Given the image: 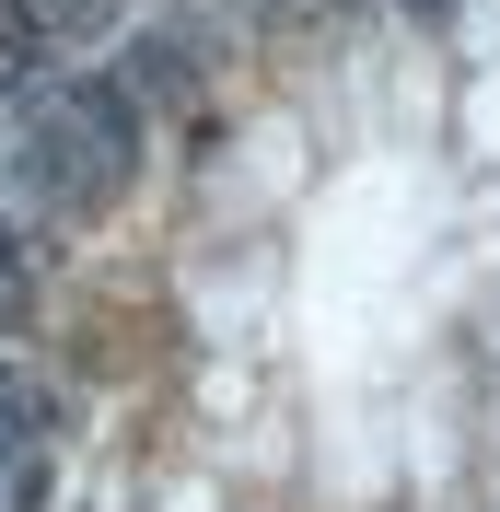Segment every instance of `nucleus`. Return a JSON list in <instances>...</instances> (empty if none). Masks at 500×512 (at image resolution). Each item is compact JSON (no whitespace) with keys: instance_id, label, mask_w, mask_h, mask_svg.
Wrapping results in <instances>:
<instances>
[{"instance_id":"f257e3e1","label":"nucleus","mask_w":500,"mask_h":512,"mask_svg":"<svg viewBox=\"0 0 500 512\" xmlns=\"http://www.w3.org/2000/svg\"><path fill=\"white\" fill-rule=\"evenodd\" d=\"M82 35H105V0H0V117L59 82Z\"/></svg>"}]
</instances>
